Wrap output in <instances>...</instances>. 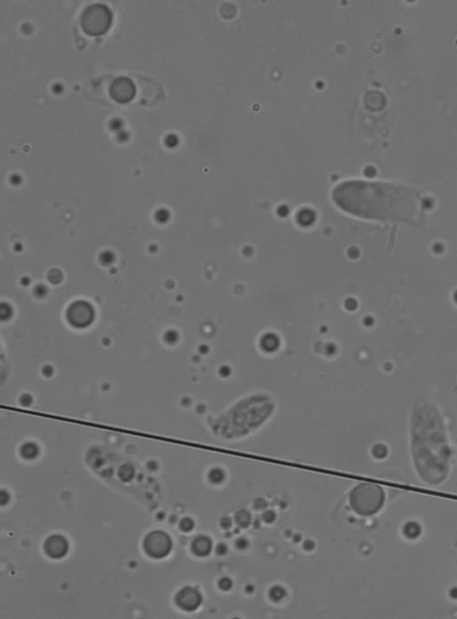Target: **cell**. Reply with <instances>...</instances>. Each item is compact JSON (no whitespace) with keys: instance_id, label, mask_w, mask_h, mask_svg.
<instances>
[{"instance_id":"4dcf8cb0","label":"cell","mask_w":457,"mask_h":619,"mask_svg":"<svg viewBox=\"0 0 457 619\" xmlns=\"http://www.w3.org/2000/svg\"><path fill=\"white\" fill-rule=\"evenodd\" d=\"M300 540H301L300 535H293V542L299 543V542H300Z\"/></svg>"},{"instance_id":"8fae6325","label":"cell","mask_w":457,"mask_h":619,"mask_svg":"<svg viewBox=\"0 0 457 619\" xmlns=\"http://www.w3.org/2000/svg\"><path fill=\"white\" fill-rule=\"evenodd\" d=\"M286 596L287 590L282 585H273V587H271L270 590H268V597H270V600L273 601V602H280V601H282Z\"/></svg>"},{"instance_id":"d6986e66","label":"cell","mask_w":457,"mask_h":619,"mask_svg":"<svg viewBox=\"0 0 457 619\" xmlns=\"http://www.w3.org/2000/svg\"><path fill=\"white\" fill-rule=\"evenodd\" d=\"M101 260L104 264H110V262L114 260V254L110 252V250H106V252L101 254Z\"/></svg>"},{"instance_id":"e0dca14e","label":"cell","mask_w":457,"mask_h":619,"mask_svg":"<svg viewBox=\"0 0 457 619\" xmlns=\"http://www.w3.org/2000/svg\"><path fill=\"white\" fill-rule=\"evenodd\" d=\"M133 477V469L130 467H122L120 469V478L122 480H130Z\"/></svg>"},{"instance_id":"f546056e","label":"cell","mask_w":457,"mask_h":619,"mask_svg":"<svg viewBox=\"0 0 457 619\" xmlns=\"http://www.w3.org/2000/svg\"><path fill=\"white\" fill-rule=\"evenodd\" d=\"M62 87H63V86H62V85H61V83H56V85H55V86H53V91H55V92H58V91H62Z\"/></svg>"},{"instance_id":"ffe728a7","label":"cell","mask_w":457,"mask_h":619,"mask_svg":"<svg viewBox=\"0 0 457 619\" xmlns=\"http://www.w3.org/2000/svg\"><path fill=\"white\" fill-rule=\"evenodd\" d=\"M109 126H110V128H112V130L118 131V132H119V131L122 130V120H121V119H118V118L113 119V120H110V122H109Z\"/></svg>"},{"instance_id":"83f0119b","label":"cell","mask_w":457,"mask_h":619,"mask_svg":"<svg viewBox=\"0 0 457 619\" xmlns=\"http://www.w3.org/2000/svg\"><path fill=\"white\" fill-rule=\"evenodd\" d=\"M450 596L452 597V599H457V588H452L450 590Z\"/></svg>"},{"instance_id":"cb8c5ba5","label":"cell","mask_w":457,"mask_h":619,"mask_svg":"<svg viewBox=\"0 0 457 619\" xmlns=\"http://www.w3.org/2000/svg\"><path fill=\"white\" fill-rule=\"evenodd\" d=\"M303 548H304V550H306V552H312V550L315 549V542H313L312 540L304 541Z\"/></svg>"},{"instance_id":"30bf717a","label":"cell","mask_w":457,"mask_h":619,"mask_svg":"<svg viewBox=\"0 0 457 619\" xmlns=\"http://www.w3.org/2000/svg\"><path fill=\"white\" fill-rule=\"evenodd\" d=\"M402 532L408 540H416L421 535V526L416 521H409L403 526Z\"/></svg>"},{"instance_id":"5b68a950","label":"cell","mask_w":457,"mask_h":619,"mask_svg":"<svg viewBox=\"0 0 457 619\" xmlns=\"http://www.w3.org/2000/svg\"><path fill=\"white\" fill-rule=\"evenodd\" d=\"M68 321H69L74 327L83 328L87 327L94 321L95 311L88 303L85 301H76V303L71 304L68 309Z\"/></svg>"},{"instance_id":"7402d4cb","label":"cell","mask_w":457,"mask_h":619,"mask_svg":"<svg viewBox=\"0 0 457 619\" xmlns=\"http://www.w3.org/2000/svg\"><path fill=\"white\" fill-rule=\"evenodd\" d=\"M165 142L168 146H174L178 144V137L175 136V134H168V136L166 137Z\"/></svg>"},{"instance_id":"f1b7e54d","label":"cell","mask_w":457,"mask_h":619,"mask_svg":"<svg viewBox=\"0 0 457 619\" xmlns=\"http://www.w3.org/2000/svg\"><path fill=\"white\" fill-rule=\"evenodd\" d=\"M8 502V495L7 492H2V503L5 504Z\"/></svg>"},{"instance_id":"9a60e30c","label":"cell","mask_w":457,"mask_h":619,"mask_svg":"<svg viewBox=\"0 0 457 619\" xmlns=\"http://www.w3.org/2000/svg\"><path fill=\"white\" fill-rule=\"evenodd\" d=\"M224 479V473L220 469H213V471L210 473V480L212 483H220V481H223Z\"/></svg>"},{"instance_id":"d4e9b609","label":"cell","mask_w":457,"mask_h":619,"mask_svg":"<svg viewBox=\"0 0 457 619\" xmlns=\"http://www.w3.org/2000/svg\"><path fill=\"white\" fill-rule=\"evenodd\" d=\"M216 552L218 555H225L226 552H228V547H226L225 543H219L216 547Z\"/></svg>"},{"instance_id":"ba28073f","label":"cell","mask_w":457,"mask_h":619,"mask_svg":"<svg viewBox=\"0 0 457 619\" xmlns=\"http://www.w3.org/2000/svg\"><path fill=\"white\" fill-rule=\"evenodd\" d=\"M45 552L50 558L53 559H61L67 554L68 552V542L64 537L58 536H51L45 542Z\"/></svg>"},{"instance_id":"d6a6232c","label":"cell","mask_w":457,"mask_h":619,"mask_svg":"<svg viewBox=\"0 0 457 619\" xmlns=\"http://www.w3.org/2000/svg\"><path fill=\"white\" fill-rule=\"evenodd\" d=\"M246 590L248 591V593H252V591L254 590V585H247Z\"/></svg>"},{"instance_id":"5bb4252c","label":"cell","mask_w":457,"mask_h":619,"mask_svg":"<svg viewBox=\"0 0 457 619\" xmlns=\"http://www.w3.org/2000/svg\"><path fill=\"white\" fill-rule=\"evenodd\" d=\"M218 587H219L220 590L228 591L232 588V581L229 577H223V578H220L219 583H218Z\"/></svg>"},{"instance_id":"ac0fdd59","label":"cell","mask_w":457,"mask_h":619,"mask_svg":"<svg viewBox=\"0 0 457 619\" xmlns=\"http://www.w3.org/2000/svg\"><path fill=\"white\" fill-rule=\"evenodd\" d=\"M180 528L184 532H189L194 528V521L190 518H184L180 521Z\"/></svg>"},{"instance_id":"1f68e13d","label":"cell","mask_w":457,"mask_h":619,"mask_svg":"<svg viewBox=\"0 0 457 619\" xmlns=\"http://www.w3.org/2000/svg\"><path fill=\"white\" fill-rule=\"evenodd\" d=\"M20 181H21V178L19 177V175H13V177H11V182H14V183L17 184Z\"/></svg>"},{"instance_id":"277c9868","label":"cell","mask_w":457,"mask_h":619,"mask_svg":"<svg viewBox=\"0 0 457 619\" xmlns=\"http://www.w3.org/2000/svg\"><path fill=\"white\" fill-rule=\"evenodd\" d=\"M172 548V541L167 534L162 531H154L146 536L144 549L151 558L162 559L169 554Z\"/></svg>"},{"instance_id":"603a6c76","label":"cell","mask_w":457,"mask_h":619,"mask_svg":"<svg viewBox=\"0 0 457 619\" xmlns=\"http://www.w3.org/2000/svg\"><path fill=\"white\" fill-rule=\"evenodd\" d=\"M235 547H236V548H237L238 550H244V549H247V547H248V541L246 540V538H238V540L236 541Z\"/></svg>"},{"instance_id":"52a82bcc","label":"cell","mask_w":457,"mask_h":619,"mask_svg":"<svg viewBox=\"0 0 457 619\" xmlns=\"http://www.w3.org/2000/svg\"><path fill=\"white\" fill-rule=\"evenodd\" d=\"M202 602V595L195 588L185 587L175 596V603L184 611H195Z\"/></svg>"},{"instance_id":"7c38bea8","label":"cell","mask_w":457,"mask_h":619,"mask_svg":"<svg viewBox=\"0 0 457 619\" xmlns=\"http://www.w3.org/2000/svg\"><path fill=\"white\" fill-rule=\"evenodd\" d=\"M250 520H252V518H250V514L248 513L247 510H244V509L238 510V512L236 513V515H235L236 524H237L242 528L248 527V526L250 525Z\"/></svg>"},{"instance_id":"836d02e7","label":"cell","mask_w":457,"mask_h":619,"mask_svg":"<svg viewBox=\"0 0 457 619\" xmlns=\"http://www.w3.org/2000/svg\"><path fill=\"white\" fill-rule=\"evenodd\" d=\"M232 619H241V618H237V617H236V618H232Z\"/></svg>"},{"instance_id":"9c48e42d","label":"cell","mask_w":457,"mask_h":619,"mask_svg":"<svg viewBox=\"0 0 457 619\" xmlns=\"http://www.w3.org/2000/svg\"><path fill=\"white\" fill-rule=\"evenodd\" d=\"M193 552L199 556H207L212 552V541L206 536H199L193 542Z\"/></svg>"},{"instance_id":"484cf974","label":"cell","mask_w":457,"mask_h":619,"mask_svg":"<svg viewBox=\"0 0 457 619\" xmlns=\"http://www.w3.org/2000/svg\"><path fill=\"white\" fill-rule=\"evenodd\" d=\"M220 526H222L224 530H229V528L232 526V520L228 518V516H226V518H223L222 521H220Z\"/></svg>"},{"instance_id":"44dd1931","label":"cell","mask_w":457,"mask_h":619,"mask_svg":"<svg viewBox=\"0 0 457 619\" xmlns=\"http://www.w3.org/2000/svg\"><path fill=\"white\" fill-rule=\"evenodd\" d=\"M276 519V514L273 512H271V510H267V512H265L262 514V520H264L265 522H267V524H271V522H273V520Z\"/></svg>"},{"instance_id":"8992f818","label":"cell","mask_w":457,"mask_h":619,"mask_svg":"<svg viewBox=\"0 0 457 619\" xmlns=\"http://www.w3.org/2000/svg\"><path fill=\"white\" fill-rule=\"evenodd\" d=\"M134 92H136V89H134L132 80L128 79L126 76L116 77L114 81H113L112 86H110V95H112V97L114 98L115 101L121 102V103L130 101L134 96Z\"/></svg>"},{"instance_id":"3957f363","label":"cell","mask_w":457,"mask_h":619,"mask_svg":"<svg viewBox=\"0 0 457 619\" xmlns=\"http://www.w3.org/2000/svg\"><path fill=\"white\" fill-rule=\"evenodd\" d=\"M80 22L83 31L88 34L98 35L107 31L112 23V11L104 4H91L82 11Z\"/></svg>"},{"instance_id":"4316f807","label":"cell","mask_w":457,"mask_h":619,"mask_svg":"<svg viewBox=\"0 0 457 619\" xmlns=\"http://www.w3.org/2000/svg\"><path fill=\"white\" fill-rule=\"evenodd\" d=\"M128 138H130V133H128L127 131H125V130L119 131V132H118V139L119 140H121V142H125V140H127Z\"/></svg>"},{"instance_id":"4fadbf2b","label":"cell","mask_w":457,"mask_h":619,"mask_svg":"<svg viewBox=\"0 0 457 619\" xmlns=\"http://www.w3.org/2000/svg\"><path fill=\"white\" fill-rule=\"evenodd\" d=\"M39 453V449L35 444H33V443H28V444H25L21 449V454H22L23 457H26V459L31 460L34 459L35 456L38 455Z\"/></svg>"},{"instance_id":"6da1fadb","label":"cell","mask_w":457,"mask_h":619,"mask_svg":"<svg viewBox=\"0 0 457 619\" xmlns=\"http://www.w3.org/2000/svg\"><path fill=\"white\" fill-rule=\"evenodd\" d=\"M333 199L348 213L379 220L415 221L420 201L404 185L349 179L337 184Z\"/></svg>"},{"instance_id":"2e32d148","label":"cell","mask_w":457,"mask_h":619,"mask_svg":"<svg viewBox=\"0 0 457 619\" xmlns=\"http://www.w3.org/2000/svg\"><path fill=\"white\" fill-rule=\"evenodd\" d=\"M155 218H156V220H159V221H161V223H163V221L168 220L169 212L167 211L166 208L157 209V211L155 212Z\"/></svg>"},{"instance_id":"7a4b0ae2","label":"cell","mask_w":457,"mask_h":619,"mask_svg":"<svg viewBox=\"0 0 457 619\" xmlns=\"http://www.w3.org/2000/svg\"><path fill=\"white\" fill-rule=\"evenodd\" d=\"M385 502L384 490L374 484H360L352 490L349 504L355 513L369 516L378 513Z\"/></svg>"}]
</instances>
